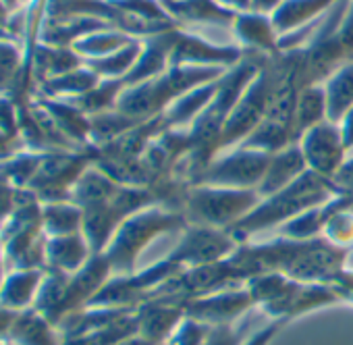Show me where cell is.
<instances>
[{
    "mask_svg": "<svg viewBox=\"0 0 353 345\" xmlns=\"http://www.w3.org/2000/svg\"><path fill=\"white\" fill-rule=\"evenodd\" d=\"M339 190L330 179H324L316 172L307 170L295 184L289 188L266 196L258 202V206L243 217L235 227L229 229V233L239 241H250L254 235L266 231V229H281L287 221L295 219L297 215L326 204L332 196H336Z\"/></svg>",
    "mask_w": 353,
    "mask_h": 345,
    "instance_id": "obj_1",
    "label": "cell"
},
{
    "mask_svg": "<svg viewBox=\"0 0 353 345\" xmlns=\"http://www.w3.org/2000/svg\"><path fill=\"white\" fill-rule=\"evenodd\" d=\"M190 227L183 210L168 208L164 204H154L127 217L110 239L104 256L112 268V277L133 275L141 254L152 241L166 233L185 231Z\"/></svg>",
    "mask_w": 353,
    "mask_h": 345,
    "instance_id": "obj_2",
    "label": "cell"
},
{
    "mask_svg": "<svg viewBox=\"0 0 353 345\" xmlns=\"http://www.w3.org/2000/svg\"><path fill=\"white\" fill-rule=\"evenodd\" d=\"M227 71L229 69L223 67H168L154 79L127 86L119 98L117 110L135 121H150L160 117L176 98L202 83L223 77Z\"/></svg>",
    "mask_w": 353,
    "mask_h": 345,
    "instance_id": "obj_3",
    "label": "cell"
},
{
    "mask_svg": "<svg viewBox=\"0 0 353 345\" xmlns=\"http://www.w3.org/2000/svg\"><path fill=\"white\" fill-rule=\"evenodd\" d=\"M279 79H281V57L276 59L266 57L258 75L245 88L235 108L231 110L229 119L225 121L219 152L241 146L254 133V129L262 123V119L270 108Z\"/></svg>",
    "mask_w": 353,
    "mask_h": 345,
    "instance_id": "obj_4",
    "label": "cell"
},
{
    "mask_svg": "<svg viewBox=\"0 0 353 345\" xmlns=\"http://www.w3.org/2000/svg\"><path fill=\"white\" fill-rule=\"evenodd\" d=\"M262 196L256 190H229L214 186H192L183 198V215L190 225L229 231L248 217Z\"/></svg>",
    "mask_w": 353,
    "mask_h": 345,
    "instance_id": "obj_5",
    "label": "cell"
},
{
    "mask_svg": "<svg viewBox=\"0 0 353 345\" xmlns=\"http://www.w3.org/2000/svg\"><path fill=\"white\" fill-rule=\"evenodd\" d=\"M270 154L252 148H231L219 152L196 177L194 186H214L229 190H256L264 177Z\"/></svg>",
    "mask_w": 353,
    "mask_h": 345,
    "instance_id": "obj_6",
    "label": "cell"
},
{
    "mask_svg": "<svg viewBox=\"0 0 353 345\" xmlns=\"http://www.w3.org/2000/svg\"><path fill=\"white\" fill-rule=\"evenodd\" d=\"M96 162V150H71V152H50L46 162L42 164L34 184L28 188L32 190L40 202H59L71 200V192L83 170Z\"/></svg>",
    "mask_w": 353,
    "mask_h": 345,
    "instance_id": "obj_7",
    "label": "cell"
},
{
    "mask_svg": "<svg viewBox=\"0 0 353 345\" xmlns=\"http://www.w3.org/2000/svg\"><path fill=\"white\" fill-rule=\"evenodd\" d=\"M349 250H341L322 237L297 241L283 275L299 283H334L347 268Z\"/></svg>",
    "mask_w": 353,
    "mask_h": 345,
    "instance_id": "obj_8",
    "label": "cell"
},
{
    "mask_svg": "<svg viewBox=\"0 0 353 345\" xmlns=\"http://www.w3.org/2000/svg\"><path fill=\"white\" fill-rule=\"evenodd\" d=\"M239 241L225 229H212L202 225H190L179 244H176L168 258L183 268L214 264L229 258L237 250Z\"/></svg>",
    "mask_w": 353,
    "mask_h": 345,
    "instance_id": "obj_9",
    "label": "cell"
},
{
    "mask_svg": "<svg viewBox=\"0 0 353 345\" xmlns=\"http://www.w3.org/2000/svg\"><path fill=\"white\" fill-rule=\"evenodd\" d=\"M241 46H216L200 36L176 28L168 34V67H223L231 69L241 63Z\"/></svg>",
    "mask_w": 353,
    "mask_h": 345,
    "instance_id": "obj_10",
    "label": "cell"
},
{
    "mask_svg": "<svg viewBox=\"0 0 353 345\" xmlns=\"http://www.w3.org/2000/svg\"><path fill=\"white\" fill-rule=\"evenodd\" d=\"M299 148L307 162V168L324 179H334V175L345 164L349 150L343 141L339 123L324 121L299 137Z\"/></svg>",
    "mask_w": 353,
    "mask_h": 345,
    "instance_id": "obj_11",
    "label": "cell"
},
{
    "mask_svg": "<svg viewBox=\"0 0 353 345\" xmlns=\"http://www.w3.org/2000/svg\"><path fill=\"white\" fill-rule=\"evenodd\" d=\"M181 304H183L185 316L196 318L210 326L237 322L256 310V304H254L250 291L245 289V285L190 297V299H183Z\"/></svg>",
    "mask_w": 353,
    "mask_h": 345,
    "instance_id": "obj_12",
    "label": "cell"
},
{
    "mask_svg": "<svg viewBox=\"0 0 353 345\" xmlns=\"http://www.w3.org/2000/svg\"><path fill=\"white\" fill-rule=\"evenodd\" d=\"M343 302V295L339 293V289L330 283H299V281H291L287 291L266 304L264 308H260L258 312L270 316L272 320L274 318H283L287 322L303 316V314H310L318 308H326V306H332V304H339Z\"/></svg>",
    "mask_w": 353,
    "mask_h": 345,
    "instance_id": "obj_13",
    "label": "cell"
},
{
    "mask_svg": "<svg viewBox=\"0 0 353 345\" xmlns=\"http://www.w3.org/2000/svg\"><path fill=\"white\" fill-rule=\"evenodd\" d=\"M110 277H112V268L104 254H94L77 273L69 275L54 324L59 326L67 316L88 308L92 297L110 281Z\"/></svg>",
    "mask_w": 353,
    "mask_h": 345,
    "instance_id": "obj_14",
    "label": "cell"
},
{
    "mask_svg": "<svg viewBox=\"0 0 353 345\" xmlns=\"http://www.w3.org/2000/svg\"><path fill=\"white\" fill-rule=\"evenodd\" d=\"M139 333L143 339L152 341L154 345H164L170 333L179 326V322L185 318L183 304L172 299H145L135 310Z\"/></svg>",
    "mask_w": 353,
    "mask_h": 345,
    "instance_id": "obj_15",
    "label": "cell"
},
{
    "mask_svg": "<svg viewBox=\"0 0 353 345\" xmlns=\"http://www.w3.org/2000/svg\"><path fill=\"white\" fill-rule=\"evenodd\" d=\"M231 28L245 52H256L268 59H276L283 55L279 46L281 36L272 23V17L245 11V13H237Z\"/></svg>",
    "mask_w": 353,
    "mask_h": 345,
    "instance_id": "obj_16",
    "label": "cell"
},
{
    "mask_svg": "<svg viewBox=\"0 0 353 345\" xmlns=\"http://www.w3.org/2000/svg\"><path fill=\"white\" fill-rule=\"evenodd\" d=\"M307 170L310 168H307V162L303 158L299 144H291V146L270 154L266 172L258 186V194L262 198L272 196V194L289 188L291 184H295L301 175H305Z\"/></svg>",
    "mask_w": 353,
    "mask_h": 345,
    "instance_id": "obj_17",
    "label": "cell"
},
{
    "mask_svg": "<svg viewBox=\"0 0 353 345\" xmlns=\"http://www.w3.org/2000/svg\"><path fill=\"white\" fill-rule=\"evenodd\" d=\"M44 277L42 268H11L0 285V308L17 312L34 308Z\"/></svg>",
    "mask_w": 353,
    "mask_h": 345,
    "instance_id": "obj_18",
    "label": "cell"
},
{
    "mask_svg": "<svg viewBox=\"0 0 353 345\" xmlns=\"http://www.w3.org/2000/svg\"><path fill=\"white\" fill-rule=\"evenodd\" d=\"M94 256L83 231L73 235L46 237V270L73 275Z\"/></svg>",
    "mask_w": 353,
    "mask_h": 345,
    "instance_id": "obj_19",
    "label": "cell"
},
{
    "mask_svg": "<svg viewBox=\"0 0 353 345\" xmlns=\"http://www.w3.org/2000/svg\"><path fill=\"white\" fill-rule=\"evenodd\" d=\"M7 341L15 345H63V333L36 308L15 314Z\"/></svg>",
    "mask_w": 353,
    "mask_h": 345,
    "instance_id": "obj_20",
    "label": "cell"
},
{
    "mask_svg": "<svg viewBox=\"0 0 353 345\" xmlns=\"http://www.w3.org/2000/svg\"><path fill=\"white\" fill-rule=\"evenodd\" d=\"M164 11L179 26L185 23H216L233 26L237 13L221 7L216 0H160Z\"/></svg>",
    "mask_w": 353,
    "mask_h": 345,
    "instance_id": "obj_21",
    "label": "cell"
},
{
    "mask_svg": "<svg viewBox=\"0 0 353 345\" xmlns=\"http://www.w3.org/2000/svg\"><path fill=\"white\" fill-rule=\"evenodd\" d=\"M336 3L341 0H283L272 15V23L279 36H285L322 19Z\"/></svg>",
    "mask_w": 353,
    "mask_h": 345,
    "instance_id": "obj_22",
    "label": "cell"
},
{
    "mask_svg": "<svg viewBox=\"0 0 353 345\" xmlns=\"http://www.w3.org/2000/svg\"><path fill=\"white\" fill-rule=\"evenodd\" d=\"M221 77L208 83H202L194 90H190L188 94H183L181 98H176L164 112L162 119L166 123L168 129H190V125L202 115V110L210 104V100L214 98L216 90H219Z\"/></svg>",
    "mask_w": 353,
    "mask_h": 345,
    "instance_id": "obj_23",
    "label": "cell"
},
{
    "mask_svg": "<svg viewBox=\"0 0 353 345\" xmlns=\"http://www.w3.org/2000/svg\"><path fill=\"white\" fill-rule=\"evenodd\" d=\"M119 190H121V184H117L106 170H102L98 164H90L71 192V202H75L83 210L94 208V206L110 202Z\"/></svg>",
    "mask_w": 353,
    "mask_h": 345,
    "instance_id": "obj_24",
    "label": "cell"
},
{
    "mask_svg": "<svg viewBox=\"0 0 353 345\" xmlns=\"http://www.w3.org/2000/svg\"><path fill=\"white\" fill-rule=\"evenodd\" d=\"M170 32H162V34H156V36H150V38L141 40L143 42L141 55H139L135 67L125 77L127 86H135V83L154 79V77L162 75L168 69V34Z\"/></svg>",
    "mask_w": 353,
    "mask_h": 345,
    "instance_id": "obj_25",
    "label": "cell"
},
{
    "mask_svg": "<svg viewBox=\"0 0 353 345\" xmlns=\"http://www.w3.org/2000/svg\"><path fill=\"white\" fill-rule=\"evenodd\" d=\"M328 121V108H326V92L322 83L305 86L299 90L297 104H295V121H293V137L295 144L299 137L310 131L312 127Z\"/></svg>",
    "mask_w": 353,
    "mask_h": 345,
    "instance_id": "obj_26",
    "label": "cell"
},
{
    "mask_svg": "<svg viewBox=\"0 0 353 345\" xmlns=\"http://www.w3.org/2000/svg\"><path fill=\"white\" fill-rule=\"evenodd\" d=\"M328 121L341 123L353 110V61L343 63L324 83Z\"/></svg>",
    "mask_w": 353,
    "mask_h": 345,
    "instance_id": "obj_27",
    "label": "cell"
},
{
    "mask_svg": "<svg viewBox=\"0 0 353 345\" xmlns=\"http://www.w3.org/2000/svg\"><path fill=\"white\" fill-rule=\"evenodd\" d=\"M42 231L46 237L73 235L83 231V208L71 200L42 204Z\"/></svg>",
    "mask_w": 353,
    "mask_h": 345,
    "instance_id": "obj_28",
    "label": "cell"
},
{
    "mask_svg": "<svg viewBox=\"0 0 353 345\" xmlns=\"http://www.w3.org/2000/svg\"><path fill=\"white\" fill-rule=\"evenodd\" d=\"M50 152H36V150H19L17 154L0 160V179H5L17 190H28L42 164L46 162Z\"/></svg>",
    "mask_w": 353,
    "mask_h": 345,
    "instance_id": "obj_29",
    "label": "cell"
},
{
    "mask_svg": "<svg viewBox=\"0 0 353 345\" xmlns=\"http://www.w3.org/2000/svg\"><path fill=\"white\" fill-rule=\"evenodd\" d=\"M100 83V77L85 65L57 75L52 79H46L40 83L44 98H59V100H75L83 94H88L90 90H94Z\"/></svg>",
    "mask_w": 353,
    "mask_h": 345,
    "instance_id": "obj_30",
    "label": "cell"
},
{
    "mask_svg": "<svg viewBox=\"0 0 353 345\" xmlns=\"http://www.w3.org/2000/svg\"><path fill=\"white\" fill-rule=\"evenodd\" d=\"M135 38L117 30V28H104L98 32H92L83 38H79L71 48L83 59V61H94V59H102L108 57L117 50H121L123 46H127L129 42H133Z\"/></svg>",
    "mask_w": 353,
    "mask_h": 345,
    "instance_id": "obj_31",
    "label": "cell"
},
{
    "mask_svg": "<svg viewBox=\"0 0 353 345\" xmlns=\"http://www.w3.org/2000/svg\"><path fill=\"white\" fill-rule=\"evenodd\" d=\"M141 46H143L141 38H135L121 50H117L108 57H102V59L83 61V65L90 67L100 79H125L129 75V71L135 67V63L141 55Z\"/></svg>",
    "mask_w": 353,
    "mask_h": 345,
    "instance_id": "obj_32",
    "label": "cell"
},
{
    "mask_svg": "<svg viewBox=\"0 0 353 345\" xmlns=\"http://www.w3.org/2000/svg\"><path fill=\"white\" fill-rule=\"evenodd\" d=\"M137 333H139L137 316L135 312H131L104 328L77 335V337H63V345H119Z\"/></svg>",
    "mask_w": 353,
    "mask_h": 345,
    "instance_id": "obj_33",
    "label": "cell"
},
{
    "mask_svg": "<svg viewBox=\"0 0 353 345\" xmlns=\"http://www.w3.org/2000/svg\"><path fill=\"white\" fill-rule=\"evenodd\" d=\"M328 219L322 229V239L328 244L341 248V250H353V210H347L336 196L328 200Z\"/></svg>",
    "mask_w": 353,
    "mask_h": 345,
    "instance_id": "obj_34",
    "label": "cell"
},
{
    "mask_svg": "<svg viewBox=\"0 0 353 345\" xmlns=\"http://www.w3.org/2000/svg\"><path fill=\"white\" fill-rule=\"evenodd\" d=\"M328 202L326 204H320V206H314L301 215H297L295 219L287 221L279 231H281V237H287V239H295V241H307V239H316V237H322V229L326 225V219H328Z\"/></svg>",
    "mask_w": 353,
    "mask_h": 345,
    "instance_id": "obj_35",
    "label": "cell"
},
{
    "mask_svg": "<svg viewBox=\"0 0 353 345\" xmlns=\"http://www.w3.org/2000/svg\"><path fill=\"white\" fill-rule=\"evenodd\" d=\"M254 318L248 316L243 322H229V324H214L208 331L204 345H243V341L252 335L248 328L252 326Z\"/></svg>",
    "mask_w": 353,
    "mask_h": 345,
    "instance_id": "obj_36",
    "label": "cell"
},
{
    "mask_svg": "<svg viewBox=\"0 0 353 345\" xmlns=\"http://www.w3.org/2000/svg\"><path fill=\"white\" fill-rule=\"evenodd\" d=\"M208 331H210V324H204L196 318L185 316L179 322V326L170 333L164 345H204Z\"/></svg>",
    "mask_w": 353,
    "mask_h": 345,
    "instance_id": "obj_37",
    "label": "cell"
},
{
    "mask_svg": "<svg viewBox=\"0 0 353 345\" xmlns=\"http://www.w3.org/2000/svg\"><path fill=\"white\" fill-rule=\"evenodd\" d=\"M336 38L347 61H353V0H349L343 11V17L336 28Z\"/></svg>",
    "mask_w": 353,
    "mask_h": 345,
    "instance_id": "obj_38",
    "label": "cell"
},
{
    "mask_svg": "<svg viewBox=\"0 0 353 345\" xmlns=\"http://www.w3.org/2000/svg\"><path fill=\"white\" fill-rule=\"evenodd\" d=\"M287 324V320H283V318H274L272 322H268V324H264V326H260L254 335H250L245 341H243V345H270L272 343V339L283 331V326Z\"/></svg>",
    "mask_w": 353,
    "mask_h": 345,
    "instance_id": "obj_39",
    "label": "cell"
},
{
    "mask_svg": "<svg viewBox=\"0 0 353 345\" xmlns=\"http://www.w3.org/2000/svg\"><path fill=\"white\" fill-rule=\"evenodd\" d=\"M17 196H19L17 188H13L5 179H0V225H3L9 219V215L13 213V208L17 204Z\"/></svg>",
    "mask_w": 353,
    "mask_h": 345,
    "instance_id": "obj_40",
    "label": "cell"
},
{
    "mask_svg": "<svg viewBox=\"0 0 353 345\" xmlns=\"http://www.w3.org/2000/svg\"><path fill=\"white\" fill-rule=\"evenodd\" d=\"M332 184L336 186V190H339V192L353 190V152L347 156L345 164L341 166V170L334 175Z\"/></svg>",
    "mask_w": 353,
    "mask_h": 345,
    "instance_id": "obj_41",
    "label": "cell"
},
{
    "mask_svg": "<svg viewBox=\"0 0 353 345\" xmlns=\"http://www.w3.org/2000/svg\"><path fill=\"white\" fill-rule=\"evenodd\" d=\"M332 285L339 289V293L343 295V299H351L353 302V270L351 268H345L336 277V281Z\"/></svg>",
    "mask_w": 353,
    "mask_h": 345,
    "instance_id": "obj_42",
    "label": "cell"
},
{
    "mask_svg": "<svg viewBox=\"0 0 353 345\" xmlns=\"http://www.w3.org/2000/svg\"><path fill=\"white\" fill-rule=\"evenodd\" d=\"M283 0H250V11L258 15H268L272 17L274 11L281 7Z\"/></svg>",
    "mask_w": 353,
    "mask_h": 345,
    "instance_id": "obj_43",
    "label": "cell"
},
{
    "mask_svg": "<svg viewBox=\"0 0 353 345\" xmlns=\"http://www.w3.org/2000/svg\"><path fill=\"white\" fill-rule=\"evenodd\" d=\"M339 127H341V133H343V141H345V146H347V150L351 154L353 152V110H349L345 115V119L339 123Z\"/></svg>",
    "mask_w": 353,
    "mask_h": 345,
    "instance_id": "obj_44",
    "label": "cell"
},
{
    "mask_svg": "<svg viewBox=\"0 0 353 345\" xmlns=\"http://www.w3.org/2000/svg\"><path fill=\"white\" fill-rule=\"evenodd\" d=\"M216 3L229 11H235V13H245L250 11V0H216Z\"/></svg>",
    "mask_w": 353,
    "mask_h": 345,
    "instance_id": "obj_45",
    "label": "cell"
},
{
    "mask_svg": "<svg viewBox=\"0 0 353 345\" xmlns=\"http://www.w3.org/2000/svg\"><path fill=\"white\" fill-rule=\"evenodd\" d=\"M9 273V262H7V252H5V244L3 237H0V285H3L5 277Z\"/></svg>",
    "mask_w": 353,
    "mask_h": 345,
    "instance_id": "obj_46",
    "label": "cell"
},
{
    "mask_svg": "<svg viewBox=\"0 0 353 345\" xmlns=\"http://www.w3.org/2000/svg\"><path fill=\"white\" fill-rule=\"evenodd\" d=\"M3 345H15V343H11V341H5Z\"/></svg>",
    "mask_w": 353,
    "mask_h": 345,
    "instance_id": "obj_47",
    "label": "cell"
}]
</instances>
